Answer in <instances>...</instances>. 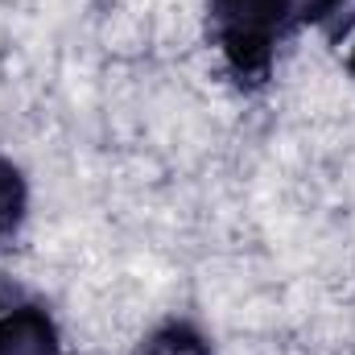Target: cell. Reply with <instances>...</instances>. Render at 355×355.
I'll use <instances>...</instances> for the list:
<instances>
[{
	"label": "cell",
	"instance_id": "obj_1",
	"mask_svg": "<svg viewBox=\"0 0 355 355\" xmlns=\"http://www.w3.org/2000/svg\"><path fill=\"white\" fill-rule=\"evenodd\" d=\"M0 355H58L54 327L33 310L4 318L0 322Z\"/></svg>",
	"mask_w": 355,
	"mask_h": 355
},
{
	"label": "cell",
	"instance_id": "obj_2",
	"mask_svg": "<svg viewBox=\"0 0 355 355\" xmlns=\"http://www.w3.org/2000/svg\"><path fill=\"white\" fill-rule=\"evenodd\" d=\"M17 211H21V182H17V174L0 162V236L12 227Z\"/></svg>",
	"mask_w": 355,
	"mask_h": 355
},
{
	"label": "cell",
	"instance_id": "obj_3",
	"mask_svg": "<svg viewBox=\"0 0 355 355\" xmlns=\"http://www.w3.org/2000/svg\"><path fill=\"white\" fill-rule=\"evenodd\" d=\"M335 0H277V8H285L289 17H322Z\"/></svg>",
	"mask_w": 355,
	"mask_h": 355
}]
</instances>
